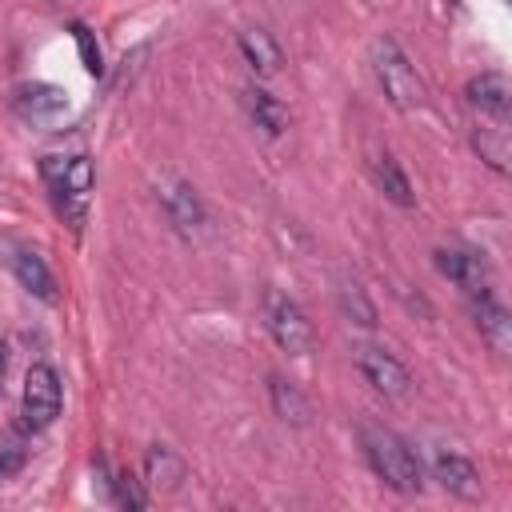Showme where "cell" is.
Listing matches in <instances>:
<instances>
[{"instance_id": "cell-1", "label": "cell", "mask_w": 512, "mask_h": 512, "mask_svg": "<svg viewBox=\"0 0 512 512\" xmlns=\"http://www.w3.org/2000/svg\"><path fill=\"white\" fill-rule=\"evenodd\" d=\"M40 176L52 192V208L56 216L72 228L84 232L88 224V204H92V188H96V168L88 156H44L40 160Z\"/></svg>"}, {"instance_id": "cell-2", "label": "cell", "mask_w": 512, "mask_h": 512, "mask_svg": "<svg viewBox=\"0 0 512 512\" xmlns=\"http://www.w3.org/2000/svg\"><path fill=\"white\" fill-rule=\"evenodd\" d=\"M360 448H364V460L372 464V472L392 488V492H404V496H416L424 488V472H420V460L412 452V444L404 436H396L392 428L384 424H364L360 428Z\"/></svg>"}, {"instance_id": "cell-3", "label": "cell", "mask_w": 512, "mask_h": 512, "mask_svg": "<svg viewBox=\"0 0 512 512\" xmlns=\"http://www.w3.org/2000/svg\"><path fill=\"white\" fill-rule=\"evenodd\" d=\"M372 72H376L380 92L388 96L392 108H400V112H416V108L428 104V88H424L416 64L404 56V48H400L392 36H384V40L372 44Z\"/></svg>"}, {"instance_id": "cell-4", "label": "cell", "mask_w": 512, "mask_h": 512, "mask_svg": "<svg viewBox=\"0 0 512 512\" xmlns=\"http://www.w3.org/2000/svg\"><path fill=\"white\" fill-rule=\"evenodd\" d=\"M260 312H264V328H268V336H272V344H276L280 352L304 356V352L312 348V340H316L312 320L304 316V308H300L292 296H284V292H276V288H264Z\"/></svg>"}, {"instance_id": "cell-5", "label": "cell", "mask_w": 512, "mask_h": 512, "mask_svg": "<svg viewBox=\"0 0 512 512\" xmlns=\"http://www.w3.org/2000/svg\"><path fill=\"white\" fill-rule=\"evenodd\" d=\"M64 404V384L56 376L52 364H32L24 376V392H20V424L28 432H44Z\"/></svg>"}, {"instance_id": "cell-6", "label": "cell", "mask_w": 512, "mask_h": 512, "mask_svg": "<svg viewBox=\"0 0 512 512\" xmlns=\"http://www.w3.org/2000/svg\"><path fill=\"white\" fill-rule=\"evenodd\" d=\"M356 368H360V376H364L380 396H388V400H400V396L412 392L408 368H404L388 348H380V344H360V348H356Z\"/></svg>"}, {"instance_id": "cell-7", "label": "cell", "mask_w": 512, "mask_h": 512, "mask_svg": "<svg viewBox=\"0 0 512 512\" xmlns=\"http://www.w3.org/2000/svg\"><path fill=\"white\" fill-rule=\"evenodd\" d=\"M464 100L468 108L484 120V124H504L512 120V84L504 72H480L464 84Z\"/></svg>"}, {"instance_id": "cell-8", "label": "cell", "mask_w": 512, "mask_h": 512, "mask_svg": "<svg viewBox=\"0 0 512 512\" xmlns=\"http://www.w3.org/2000/svg\"><path fill=\"white\" fill-rule=\"evenodd\" d=\"M436 268L440 276H448L456 288H464L468 296H480V292H492V268L484 260V252H472V248H436Z\"/></svg>"}, {"instance_id": "cell-9", "label": "cell", "mask_w": 512, "mask_h": 512, "mask_svg": "<svg viewBox=\"0 0 512 512\" xmlns=\"http://www.w3.org/2000/svg\"><path fill=\"white\" fill-rule=\"evenodd\" d=\"M156 196H160V204H164V212H168V220H172L176 232L192 236V232L204 224V204H200V196H196V188H192L188 180L160 176Z\"/></svg>"}, {"instance_id": "cell-10", "label": "cell", "mask_w": 512, "mask_h": 512, "mask_svg": "<svg viewBox=\"0 0 512 512\" xmlns=\"http://www.w3.org/2000/svg\"><path fill=\"white\" fill-rule=\"evenodd\" d=\"M12 108L28 124H56L68 112V92L56 84H24V88H16Z\"/></svg>"}, {"instance_id": "cell-11", "label": "cell", "mask_w": 512, "mask_h": 512, "mask_svg": "<svg viewBox=\"0 0 512 512\" xmlns=\"http://www.w3.org/2000/svg\"><path fill=\"white\" fill-rule=\"evenodd\" d=\"M472 320H476V328H480V340H484L496 356H508V348H512V316H508V308H504L492 292L472 296Z\"/></svg>"}, {"instance_id": "cell-12", "label": "cell", "mask_w": 512, "mask_h": 512, "mask_svg": "<svg viewBox=\"0 0 512 512\" xmlns=\"http://www.w3.org/2000/svg\"><path fill=\"white\" fill-rule=\"evenodd\" d=\"M432 476L440 480V488H448L452 496H464V500H476L480 496V472L468 456L460 452H436L432 456Z\"/></svg>"}, {"instance_id": "cell-13", "label": "cell", "mask_w": 512, "mask_h": 512, "mask_svg": "<svg viewBox=\"0 0 512 512\" xmlns=\"http://www.w3.org/2000/svg\"><path fill=\"white\" fill-rule=\"evenodd\" d=\"M240 52H244V60L252 64L256 76H276L280 64H284L280 44H276L272 32H264V28H248V32H240Z\"/></svg>"}, {"instance_id": "cell-14", "label": "cell", "mask_w": 512, "mask_h": 512, "mask_svg": "<svg viewBox=\"0 0 512 512\" xmlns=\"http://www.w3.org/2000/svg\"><path fill=\"white\" fill-rule=\"evenodd\" d=\"M244 108H248V116H252V124L256 128H264L268 136H280L284 128H288V108L268 92V88H256V84H248L244 88Z\"/></svg>"}, {"instance_id": "cell-15", "label": "cell", "mask_w": 512, "mask_h": 512, "mask_svg": "<svg viewBox=\"0 0 512 512\" xmlns=\"http://www.w3.org/2000/svg\"><path fill=\"white\" fill-rule=\"evenodd\" d=\"M12 272H16V280H20V288H28L36 300H44V304H56V280H52V272H48V264L36 256V252H28V248H20L16 256H12Z\"/></svg>"}, {"instance_id": "cell-16", "label": "cell", "mask_w": 512, "mask_h": 512, "mask_svg": "<svg viewBox=\"0 0 512 512\" xmlns=\"http://www.w3.org/2000/svg\"><path fill=\"white\" fill-rule=\"evenodd\" d=\"M372 176H376V188L392 204H400V208H412L416 204V192H412V184H408V176H404V168H400V160L392 152H380L372 160Z\"/></svg>"}, {"instance_id": "cell-17", "label": "cell", "mask_w": 512, "mask_h": 512, "mask_svg": "<svg viewBox=\"0 0 512 512\" xmlns=\"http://www.w3.org/2000/svg\"><path fill=\"white\" fill-rule=\"evenodd\" d=\"M268 396H272V408H276L280 420H288V424H308L312 420V404L292 380L268 376Z\"/></svg>"}, {"instance_id": "cell-18", "label": "cell", "mask_w": 512, "mask_h": 512, "mask_svg": "<svg viewBox=\"0 0 512 512\" xmlns=\"http://www.w3.org/2000/svg\"><path fill=\"white\" fill-rule=\"evenodd\" d=\"M472 148L480 152V160L492 168V172H508V128L504 124H476L472 132Z\"/></svg>"}, {"instance_id": "cell-19", "label": "cell", "mask_w": 512, "mask_h": 512, "mask_svg": "<svg viewBox=\"0 0 512 512\" xmlns=\"http://www.w3.org/2000/svg\"><path fill=\"white\" fill-rule=\"evenodd\" d=\"M100 468V480H104V488H108V504H116V508H148V492L140 488V480L132 476V472H108L104 468V460L96 464Z\"/></svg>"}, {"instance_id": "cell-20", "label": "cell", "mask_w": 512, "mask_h": 512, "mask_svg": "<svg viewBox=\"0 0 512 512\" xmlns=\"http://www.w3.org/2000/svg\"><path fill=\"white\" fill-rule=\"evenodd\" d=\"M144 476H148V484H164V488H176L180 480H184V464H180V456L172 452V448H164V444H152L148 448V456H144Z\"/></svg>"}, {"instance_id": "cell-21", "label": "cell", "mask_w": 512, "mask_h": 512, "mask_svg": "<svg viewBox=\"0 0 512 512\" xmlns=\"http://www.w3.org/2000/svg\"><path fill=\"white\" fill-rule=\"evenodd\" d=\"M340 308H344V316H352V320L364 324V328L376 324V304L364 296L360 284H344V288H340Z\"/></svg>"}, {"instance_id": "cell-22", "label": "cell", "mask_w": 512, "mask_h": 512, "mask_svg": "<svg viewBox=\"0 0 512 512\" xmlns=\"http://www.w3.org/2000/svg\"><path fill=\"white\" fill-rule=\"evenodd\" d=\"M72 40H76V48H80L84 72L100 76V72H104V52H100V44H96V32H92L88 24H72Z\"/></svg>"}, {"instance_id": "cell-23", "label": "cell", "mask_w": 512, "mask_h": 512, "mask_svg": "<svg viewBox=\"0 0 512 512\" xmlns=\"http://www.w3.org/2000/svg\"><path fill=\"white\" fill-rule=\"evenodd\" d=\"M52 4H68V0H52Z\"/></svg>"}, {"instance_id": "cell-24", "label": "cell", "mask_w": 512, "mask_h": 512, "mask_svg": "<svg viewBox=\"0 0 512 512\" xmlns=\"http://www.w3.org/2000/svg\"><path fill=\"white\" fill-rule=\"evenodd\" d=\"M0 480H4V476H0Z\"/></svg>"}]
</instances>
